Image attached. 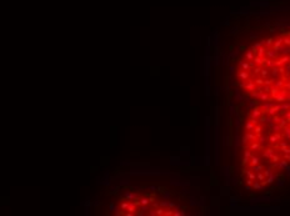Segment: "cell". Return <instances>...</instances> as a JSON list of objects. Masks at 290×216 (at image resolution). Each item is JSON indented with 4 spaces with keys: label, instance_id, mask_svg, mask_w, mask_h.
I'll return each instance as SVG.
<instances>
[{
    "label": "cell",
    "instance_id": "obj_2",
    "mask_svg": "<svg viewBox=\"0 0 290 216\" xmlns=\"http://www.w3.org/2000/svg\"><path fill=\"white\" fill-rule=\"evenodd\" d=\"M235 81L255 103L290 101V29L273 32L244 50Z\"/></svg>",
    "mask_w": 290,
    "mask_h": 216
},
{
    "label": "cell",
    "instance_id": "obj_1",
    "mask_svg": "<svg viewBox=\"0 0 290 216\" xmlns=\"http://www.w3.org/2000/svg\"><path fill=\"white\" fill-rule=\"evenodd\" d=\"M240 170L246 187L264 190L290 170V101L255 103L244 119Z\"/></svg>",
    "mask_w": 290,
    "mask_h": 216
}]
</instances>
